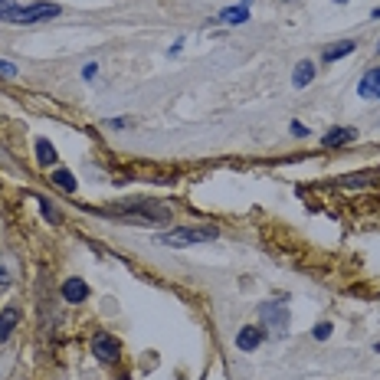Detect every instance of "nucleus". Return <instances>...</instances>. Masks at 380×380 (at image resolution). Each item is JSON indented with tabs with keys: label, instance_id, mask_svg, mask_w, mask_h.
<instances>
[{
	"label": "nucleus",
	"instance_id": "nucleus-1",
	"mask_svg": "<svg viewBox=\"0 0 380 380\" xmlns=\"http://www.w3.org/2000/svg\"><path fill=\"white\" fill-rule=\"evenodd\" d=\"M109 220H125V223H142V227H164L171 220V210L164 204H154L148 197L142 200H121L109 206Z\"/></svg>",
	"mask_w": 380,
	"mask_h": 380
},
{
	"label": "nucleus",
	"instance_id": "nucleus-2",
	"mask_svg": "<svg viewBox=\"0 0 380 380\" xmlns=\"http://www.w3.org/2000/svg\"><path fill=\"white\" fill-rule=\"evenodd\" d=\"M289 295H279L275 302H266L259 308V318H262V331H269V337H282L289 331Z\"/></svg>",
	"mask_w": 380,
	"mask_h": 380
},
{
	"label": "nucleus",
	"instance_id": "nucleus-3",
	"mask_svg": "<svg viewBox=\"0 0 380 380\" xmlns=\"http://www.w3.org/2000/svg\"><path fill=\"white\" fill-rule=\"evenodd\" d=\"M217 239V229L213 227H204V229H190V227H177V229H167L158 236L161 246H194V243H210Z\"/></svg>",
	"mask_w": 380,
	"mask_h": 380
},
{
	"label": "nucleus",
	"instance_id": "nucleus-4",
	"mask_svg": "<svg viewBox=\"0 0 380 380\" xmlns=\"http://www.w3.org/2000/svg\"><path fill=\"white\" fill-rule=\"evenodd\" d=\"M59 3H50V0H40V3H30V7H17V10L7 17L10 23H43V20H53L59 17Z\"/></svg>",
	"mask_w": 380,
	"mask_h": 380
},
{
	"label": "nucleus",
	"instance_id": "nucleus-5",
	"mask_svg": "<svg viewBox=\"0 0 380 380\" xmlns=\"http://www.w3.org/2000/svg\"><path fill=\"white\" fill-rule=\"evenodd\" d=\"M92 354H96V360H102V364H119V358H121L119 341H115L109 331H98V335L92 337Z\"/></svg>",
	"mask_w": 380,
	"mask_h": 380
},
{
	"label": "nucleus",
	"instance_id": "nucleus-6",
	"mask_svg": "<svg viewBox=\"0 0 380 380\" xmlns=\"http://www.w3.org/2000/svg\"><path fill=\"white\" fill-rule=\"evenodd\" d=\"M262 337H266V331H262V328H256V325H246V328H243V331H239V335H236V348L250 354V351H256V348H259V344H262Z\"/></svg>",
	"mask_w": 380,
	"mask_h": 380
},
{
	"label": "nucleus",
	"instance_id": "nucleus-7",
	"mask_svg": "<svg viewBox=\"0 0 380 380\" xmlns=\"http://www.w3.org/2000/svg\"><path fill=\"white\" fill-rule=\"evenodd\" d=\"M358 92H360V98H380V66H374V69L364 73Z\"/></svg>",
	"mask_w": 380,
	"mask_h": 380
},
{
	"label": "nucleus",
	"instance_id": "nucleus-8",
	"mask_svg": "<svg viewBox=\"0 0 380 380\" xmlns=\"http://www.w3.org/2000/svg\"><path fill=\"white\" fill-rule=\"evenodd\" d=\"M63 298L69 305L86 302V298H89V285L82 282V279H66V282H63Z\"/></svg>",
	"mask_w": 380,
	"mask_h": 380
},
{
	"label": "nucleus",
	"instance_id": "nucleus-9",
	"mask_svg": "<svg viewBox=\"0 0 380 380\" xmlns=\"http://www.w3.org/2000/svg\"><path fill=\"white\" fill-rule=\"evenodd\" d=\"M354 138H358L354 128H331L325 138H321V148H344V144H351Z\"/></svg>",
	"mask_w": 380,
	"mask_h": 380
},
{
	"label": "nucleus",
	"instance_id": "nucleus-10",
	"mask_svg": "<svg viewBox=\"0 0 380 380\" xmlns=\"http://www.w3.org/2000/svg\"><path fill=\"white\" fill-rule=\"evenodd\" d=\"M354 40H341V43H331L321 50V63H337V59H344V56L354 53Z\"/></svg>",
	"mask_w": 380,
	"mask_h": 380
},
{
	"label": "nucleus",
	"instance_id": "nucleus-11",
	"mask_svg": "<svg viewBox=\"0 0 380 380\" xmlns=\"http://www.w3.org/2000/svg\"><path fill=\"white\" fill-rule=\"evenodd\" d=\"M377 181V174L374 171H360V174H344V177H337L335 184L337 187H348V190H360V187H370Z\"/></svg>",
	"mask_w": 380,
	"mask_h": 380
},
{
	"label": "nucleus",
	"instance_id": "nucleus-12",
	"mask_svg": "<svg viewBox=\"0 0 380 380\" xmlns=\"http://www.w3.org/2000/svg\"><path fill=\"white\" fill-rule=\"evenodd\" d=\"M17 321H20V308H3L0 312V341H7V337L17 331Z\"/></svg>",
	"mask_w": 380,
	"mask_h": 380
},
{
	"label": "nucleus",
	"instance_id": "nucleus-13",
	"mask_svg": "<svg viewBox=\"0 0 380 380\" xmlns=\"http://www.w3.org/2000/svg\"><path fill=\"white\" fill-rule=\"evenodd\" d=\"M312 79H315V63H312V59H302V63L295 66V73H292V86L305 89Z\"/></svg>",
	"mask_w": 380,
	"mask_h": 380
},
{
	"label": "nucleus",
	"instance_id": "nucleus-14",
	"mask_svg": "<svg viewBox=\"0 0 380 380\" xmlns=\"http://www.w3.org/2000/svg\"><path fill=\"white\" fill-rule=\"evenodd\" d=\"M36 161H40V167H53V164H59L56 148L46 142V138H36Z\"/></svg>",
	"mask_w": 380,
	"mask_h": 380
},
{
	"label": "nucleus",
	"instance_id": "nucleus-15",
	"mask_svg": "<svg viewBox=\"0 0 380 380\" xmlns=\"http://www.w3.org/2000/svg\"><path fill=\"white\" fill-rule=\"evenodd\" d=\"M250 3H252V0H243L239 7H229V10H223L217 20L220 23H243V20H250Z\"/></svg>",
	"mask_w": 380,
	"mask_h": 380
},
{
	"label": "nucleus",
	"instance_id": "nucleus-16",
	"mask_svg": "<svg viewBox=\"0 0 380 380\" xmlns=\"http://www.w3.org/2000/svg\"><path fill=\"white\" fill-rule=\"evenodd\" d=\"M53 184H56V187H63L66 194H76V190H79L76 177H73V171H66V167H59V171H53Z\"/></svg>",
	"mask_w": 380,
	"mask_h": 380
},
{
	"label": "nucleus",
	"instance_id": "nucleus-17",
	"mask_svg": "<svg viewBox=\"0 0 380 380\" xmlns=\"http://www.w3.org/2000/svg\"><path fill=\"white\" fill-rule=\"evenodd\" d=\"M331 331H335V328L325 321V325H315V328H312V337H315V341H328V337H331Z\"/></svg>",
	"mask_w": 380,
	"mask_h": 380
},
{
	"label": "nucleus",
	"instance_id": "nucleus-18",
	"mask_svg": "<svg viewBox=\"0 0 380 380\" xmlns=\"http://www.w3.org/2000/svg\"><path fill=\"white\" fill-rule=\"evenodd\" d=\"M40 206H43V213H46V220H50V223H56V220H59V213L53 210V204H50V200H43V197H40Z\"/></svg>",
	"mask_w": 380,
	"mask_h": 380
},
{
	"label": "nucleus",
	"instance_id": "nucleus-19",
	"mask_svg": "<svg viewBox=\"0 0 380 380\" xmlns=\"http://www.w3.org/2000/svg\"><path fill=\"white\" fill-rule=\"evenodd\" d=\"M13 10H17V3H13V0H0V20H7Z\"/></svg>",
	"mask_w": 380,
	"mask_h": 380
},
{
	"label": "nucleus",
	"instance_id": "nucleus-20",
	"mask_svg": "<svg viewBox=\"0 0 380 380\" xmlns=\"http://www.w3.org/2000/svg\"><path fill=\"white\" fill-rule=\"evenodd\" d=\"M0 76H7V79H10V76H17V66H13V63H7V59H0Z\"/></svg>",
	"mask_w": 380,
	"mask_h": 380
},
{
	"label": "nucleus",
	"instance_id": "nucleus-21",
	"mask_svg": "<svg viewBox=\"0 0 380 380\" xmlns=\"http://www.w3.org/2000/svg\"><path fill=\"white\" fill-rule=\"evenodd\" d=\"M289 131H292V135H298V138H305V135H308V128H305L302 121H292V125H289Z\"/></svg>",
	"mask_w": 380,
	"mask_h": 380
},
{
	"label": "nucleus",
	"instance_id": "nucleus-22",
	"mask_svg": "<svg viewBox=\"0 0 380 380\" xmlns=\"http://www.w3.org/2000/svg\"><path fill=\"white\" fill-rule=\"evenodd\" d=\"M96 73H98V66H96V63H89L86 69H82V79H92V76H96Z\"/></svg>",
	"mask_w": 380,
	"mask_h": 380
},
{
	"label": "nucleus",
	"instance_id": "nucleus-23",
	"mask_svg": "<svg viewBox=\"0 0 380 380\" xmlns=\"http://www.w3.org/2000/svg\"><path fill=\"white\" fill-rule=\"evenodd\" d=\"M109 125H112V128H128L131 119H115V121H109Z\"/></svg>",
	"mask_w": 380,
	"mask_h": 380
},
{
	"label": "nucleus",
	"instance_id": "nucleus-24",
	"mask_svg": "<svg viewBox=\"0 0 380 380\" xmlns=\"http://www.w3.org/2000/svg\"><path fill=\"white\" fill-rule=\"evenodd\" d=\"M0 285H10V272L3 269V266H0Z\"/></svg>",
	"mask_w": 380,
	"mask_h": 380
},
{
	"label": "nucleus",
	"instance_id": "nucleus-25",
	"mask_svg": "<svg viewBox=\"0 0 380 380\" xmlns=\"http://www.w3.org/2000/svg\"><path fill=\"white\" fill-rule=\"evenodd\" d=\"M370 17H374V20H380V7H377V10H370Z\"/></svg>",
	"mask_w": 380,
	"mask_h": 380
},
{
	"label": "nucleus",
	"instance_id": "nucleus-26",
	"mask_svg": "<svg viewBox=\"0 0 380 380\" xmlns=\"http://www.w3.org/2000/svg\"><path fill=\"white\" fill-rule=\"evenodd\" d=\"M335 3H348V0H335Z\"/></svg>",
	"mask_w": 380,
	"mask_h": 380
}]
</instances>
